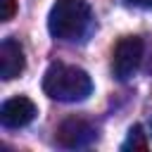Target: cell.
<instances>
[{
	"mask_svg": "<svg viewBox=\"0 0 152 152\" xmlns=\"http://www.w3.org/2000/svg\"><path fill=\"white\" fill-rule=\"evenodd\" d=\"M43 90L48 97H52L57 102H81L90 95L93 81L86 69L64 64V62H55L43 74Z\"/></svg>",
	"mask_w": 152,
	"mask_h": 152,
	"instance_id": "6da1fadb",
	"label": "cell"
},
{
	"mask_svg": "<svg viewBox=\"0 0 152 152\" xmlns=\"http://www.w3.org/2000/svg\"><path fill=\"white\" fill-rule=\"evenodd\" d=\"M90 7L83 0H57L48 14V31L57 40H78L90 26Z\"/></svg>",
	"mask_w": 152,
	"mask_h": 152,
	"instance_id": "7a4b0ae2",
	"label": "cell"
},
{
	"mask_svg": "<svg viewBox=\"0 0 152 152\" xmlns=\"http://www.w3.org/2000/svg\"><path fill=\"white\" fill-rule=\"evenodd\" d=\"M142 50H145V43L140 36H124L116 40L114 55H112V69L119 81H128L138 71L142 62Z\"/></svg>",
	"mask_w": 152,
	"mask_h": 152,
	"instance_id": "3957f363",
	"label": "cell"
},
{
	"mask_svg": "<svg viewBox=\"0 0 152 152\" xmlns=\"http://www.w3.org/2000/svg\"><path fill=\"white\" fill-rule=\"evenodd\" d=\"M97 138V131L90 121L81 119V116H69L59 124L57 128V142L62 147H71V150H78V147H88L93 140Z\"/></svg>",
	"mask_w": 152,
	"mask_h": 152,
	"instance_id": "277c9868",
	"label": "cell"
},
{
	"mask_svg": "<svg viewBox=\"0 0 152 152\" xmlns=\"http://www.w3.org/2000/svg\"><path fill=\"white\" fill-rule=\"evenodd\" d=\"M36 114H38V107L33 104V100H28L24 95L5 100L0 107V121L7 128H21V126L31 124L36 119Z\"/></svg>",
	"mask_w": 152,
	"mask_h": 152,
	"instance_id": "5b68a950",
	"label": "cell"
},
{
	"mask_svg": "<svg viewBox=\"0 0 152 152\" xmlns=\"http://www.w3.org/2000/svg\"><path fill=\"white\" fill-rule=\"evenodd\" d=\"M24 66H26V59H24L21 45L14 38H5L0 45V76L5 81H12L24 71Z\"/></svg>",
	"mask_w": 152,
	"mask_h": 152,
	"instance_id": "8992f818",
	"label": "cell"
},
{
	"mask_svg": "<svg viewBox=\"0 0 152 152\" xmlns=\"http://www.w3.org/2000/svg\"><path fill=\"white\" fill-rule=\"evenodd\" d=\"M121 150H147V135L142 133V126H131V131H128V138H126V142L121 145Z\"/></svg>",
	"mask_w": 152,
	"mask_h": 152,
	"instance_id": "52a82bcc",
	"label": "cell"
},
{
	"mask_svg": "<svg viewBox=\"0 0 152 152\" xmlns=\"http://www.w3.org/2000/svg\"><path fill=\"white\" fill-rule=\"evenodd\" d=\"M17 12V0H0V21H10Z\"/></svg>",
	"mask_w": 152,
	"mask_h": 152,
	"instance_id": "ba28073f",
	"label": "cell"
},
{
	"mask_svg": "<svg viewBox=\"0 0 152 152\" xmlns=\"http://www.w3.org/2000/svg\"><path fill=\"white\" fill-rule=\"evenodd\" d=\"M126 5H133V7H142V10H152V0H124Z\"/></svg>",
	"mask_w": 152,
	"mask_h": 152,
	"instance_id": "9c48e42d",
	"label": "cell"
}]
</instances>
